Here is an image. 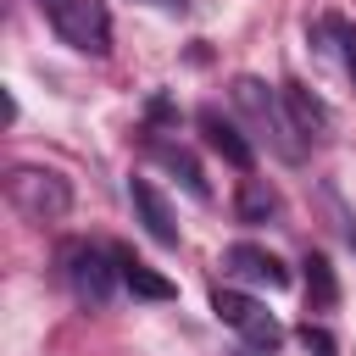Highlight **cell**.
<instances>
[{
	"label": "cell",
	"instance_id": "5bb4252c",
	"mask_svg": "<svg viewBox=\"0 0 356 356\" xmlns=\"http://www.w3.org/2000/svg\"><path fill=\"white\" fill-rule=\"evenodd\" d=\"M300 267H306V300H312V312H328V306L339 300V284H334V267H328V256H323V250H312Z\"/></svg>",
	"mask_w": 356,
	"mask_h": 356
},
{
	"label": "cell",
	"instance_id": "9c48e42d",
	"mask_svg": "<svg viewBox=\"0 0 356 356\" xmlns=\"http://www.w3.org/2000/svg\"><path fill=\"white\" fill-rule=\"evenodd\" d=\"M278 100H284V111H289V122H295V134H306V139H323L328 128H334V111L306 89V83H284L278 89Z\"/></svg>",
	"mask_w": 356,
	"mask_h": 356
},
{
	"label": "cell",
	"instance_id": "6da1fadb",
	"mask_svg": "<svg viewBox=\"0 0 356 356\" xmlns=\"http://www.w3.org/2000/svg\"><path fill=\"white\" fill-rule=\"evenodd\" d=\"M211 312H217V323H228L239 334V356H278L284 328H278V317L256 295H245V289H211Z\"/></svg>",
	"mask_w": 356,
	"mask_h": 356
},
{
	"label": "cell",
	"instance_id": "2e32d148",
	"mask_svg": "<svg viewBox=\"0 0 356 356\" xmlns=\"http://www.w3.org/2000/svg\"><path fill=\"white\" fill-rule=\"evenodd\" d=\"M156 6H167V11H189V0H156Z\"/></svg>",
	"mask_w": 356,
	"mask_h": 356
},
{
	"label": "cell",
	"instance_id": "277c9868",
	"mask_svg": "<svg viewBox=\"0 0 356 356\" xmlns=\"http://www.w3.org/2000/svg\"><path fill=\"white\" fill-rule=\"evenodd\" d=\"M39 11L50 17V28L72 50H83V56H106L111 50V17H106L100 0H39Z\"/></svg>",
	"mask_w": 356,
	"mask_h": 356
},
{
	"label": "cell",
	"instance_id": "3957f363",
	"mask_svg": "<svg viewBox=\"0 0 356 356\" xmlns=\"http://www.w3.org/2000/svg\"><path fill=\"white\" fill-rule=\"evenodd\" d=\"M61 278H67V289L83 306H106L111 289H117V278H122V267L95 239H72V245H61Z\"/></svg>",
	"mask_w": 356,
	"mask_h": 356
},
{
	"label": "cell",
	"instance_id": "52a82bcc",
	"mask_svg": "<svg viewBox=\"0 0 356 356\" xmlns=\"http://www.w3.org/2000/svg\"><path fill=\"white\" fill-rule=\"evenodd\" d=\"M128 200H134V217L145 222V234L156 245H178V222H172V206L167 195L150 184V178H128Z\"/></svg>",
	"mask_w": 356,
	"mask_h": 356
},
{
	"label": "cell",
	"instance_id": "e0dca14e",
	"mask_svg": "<svg viewBox=\"0 0 356 356\" xmlns=\"http://www.w3.org/2000/svg\"><path fill=\"white\" fill-rule=\"evenodd\" d=\"M350 245H356V234H350Z\"/></svg>",
	"mask_w": 356,
	"mask_h": 356
},
{
	"label": "cell",
	"instance_id": "8fae6325",
	"mask_svg": "<svg viewBox=\"0 0 356 356\" xmlns=\"http://www.w3.org/2000/svg\"><path fill=\"white\" fill-rule=\"evenodd\" d=\"M317 39H323V50L339 61V72L356 83V28H350L345 17H334V11H328V17L317 22Z\"/></svg>",
	"mask_w": 356,
	"mask_h": 356
},
{
	"label": "cell",
	"instance_id": "4fadbf2b",
	"mask_svg": "<svg viewBox=\"0 0 356 356\" xmlns=\"http://www.w3.org/2000/svg\"><path fill=\"white\" fill-rule=\"evenodd\" d=\"M284 211V200H278V189L267 184V178H245L239 184V217L245 222H267V217H278Z\"/></svg>",
	"mask_w": 356,
	"mask_h": 356
},
{
	"label": "cell",
	"instance_id": "9a60e30c",
	"mask_svg": "<svg viewBox=\"0 0 356 356\" xmlns=\"http://www.w3.org/2000/svg\"><path fill=\"white\" fill-rule=\"evenodd\" d=\"M300 345H306V356H334V350H339L323 323H300Z\"/></svg>",
	"mask_w": 356,
	"mask_h": 356
},
{
	"label": "cell",
	"instance_id": "ba28073f",
	"mask_svg": "<svg viewBox=\"0 0 356 356\" xmlns=\"http://www.w3.org/2000/svg\"><path fill=\"white\" fill-rule=\"evenodd\" d=\"M222 267H228L234 278H245V284H261V289H284V284H289V267H284L273 250H261V245H228Z\"/></svg>",
	"mask_w": 356,
	"mask_h": 356
},
{
	"label": "cell",
	"instance_id": "5b68a950",
	"mask_svg": "<svg viewBox=\"0 0 356 356\" xmlns=\"http://www.w3.org/2000/svg\"><path fill=\"white\" fill-rule=\"evenodd\" d=\"M234 100H239V111H245L256 128H267V139H273V150H278L284 161H295V156H300V139H289V134H295V122H289L284 100H273V95H267V83H261V78H234Z\"/></svg>",
	"mask_w": 356,
	"mask_h": 356
},
{
	"label": "cell",
	"instance_id": "30bf717a",
	"mask_svg": "<svg viewBox=\"0 0 356 356\" xmlns=\"http://www.w3.org/2000/svg\"><path fill=\"white\" fill-rule=\"evenodd\" d=\"M200 134H206V145H211V150H217L228 167L250 172V145L239 139V128H234V122H228L217 106H206V111H200Z\"/></svg>",
	"mask_w": 356,
	"mask_h": 356
},
{
	"label": "cell",
	"instance_id": "7a4b0ae2",
	"mask_svg": "<svg viewBox=\"0 0 356 356\" xmlns=\"http://www.w3.org/2000/svg\"><path fill=\"white\" fill-rule=\"evenodd\" d=\"M6 195L28 222H56L72 206V184L56 167H11L6 172Z\"/></svg>",
	"mask_w": 356,
	"mask_h": 356
},
{
	"label": "cell",
	"instance_id": "8992f818",
	"mask_svg": "<svg viewBox=\"0 0 356 356\" xmlns=\"http://www.w3.org/2000/svg\"><path fill=\"white\" fill-rule=\"evenodd\" d=\"M150 161H156L161 172H172L189 200H200V206L211 200V184H206V172H200V161H195L189 145H178V139H150Z\"/></svg>",
	"mask_w": 356,
	"mask_h": 356
},
{
	"label": "cell",
	"instance_id": "7c38bea8",
	"mask_svg": "<svg viewBox=\"0 0 356 356\" xmlns=\"http://www.w3.org/2000/svg\"><path fill=\"white\" fill-rule=\"evenodd\" d=\"M117 267H122V284H128L134 295H145V300H172V295H178V289H172L156 267H145L134 250H117Z\"/></svg>",
	"mask_w": 356,
	"mask_h": 356
}]
</instances>
